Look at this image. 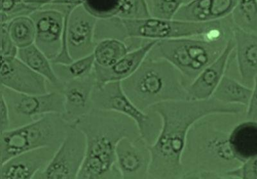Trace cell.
I'll return each instance as SVG.
<instances>
[{
    "label": "cell",
    "instance_id": "6da1fadb",
    "mask_svg": "<svg viewBox=\"0 0 257 179\" xmlns=\"http://www.w3.org/2000/svg\"><path fill=\"white\" fill-rule=\"evenodd\" d=\"M246 107L229 104L214 98L206 100H181L158 103L148 112L162 120L159 134L150 146L151 162L149 178H182V164L188 134L197 121L212 114L242 116Z\"/></svg>",
    "mask_w": 257,
    "mask_h": 179
},
{
    "label": "cell",
    "instance_id": "7a4b0ae2",
    "mask_svg": "<svg viewBox=\"0 0 257 179\" xmlns=\"http://www.w3.org/2000/svg\"><path fill=\"white\" fill-rule=\"evenodd\" d=\"M84 134L86 152L79 179H121L116 151L125 138L140 136L132 118L115 112L93 108L74 124Z\"/></svg>",
    "mask_w": 257,
    "mask_h": 179
},
{
    "label": "cell",
    "instance_id": "3957f363",
    "mask_svg": "<svg viewBox=\"0 0 257 179\" xmlns=\"http://www.w3.org/2000/svg\"><path fill=\"white\" fill-rule=\"evenodd\" d=\"M224 116L204 117L190 128L183 154V176L206 171L223 174L228 178L227 172L242 164L236 159L229 143V134L235 124H222Z\"/></svg>",
    "mask_w": 257,
    "mask_h": 179
},
{
    "label": "cell",
    "instance_id": "277c9868",
    "mask_svg": "<svg viewBox=\"0 0 257 179\" xmlns=\"http://www.w3.org/2000/svg\"><path fill=\"white\" fill-rule=\"evenodd\" d=\"M121 84L128 98L144 112L158 103L189 100L180 71L165 60L149 54L139 70Z\"/></svg>",
    "mask_w": 257,
    "mask_h": 179
},
{
    "label": "cell",
    "instance_id": "5b68a950",
    "mask_svg": "<svg viewBox=\"0 0 257 179\" xmlns=\"http://www.w3.org/2000/svg\"><path fill=\"white\" fill-rule=\"evenodd\" d=\"M232 31L220 36L158 41L149 55L165 60L175 66L188 86L221 54L233 36Z\"/></svg>",
    "mask_w": 257,
    "mask_h": 179
},
{
    "label": "cell",
    "instance_id": "8992f818",
    "mask_svg": "<svg viewBox=\"0 0 257 179\" xmlns=\"http://www.w3.org/2000/svg\"><path fill=\"white\" fill-rule=\"evenodd\" d=\"M72 126L61 114H53L1 132V164L16 156L34 149H57Z\"/></svg>",
    "mask_w": 257,
    "mask_h": 179
},
{
    "label": "cell",
    "instance_id": "52a82bcc",
    "mask_svg": "<svg viewBox=\"0 0 257 179\" xmlns=\"http://www.w3.org/2000/svg\"><path fill=\"white\" fill-rule=\"evenodd\" d=\"M121 20L127 36V40L137 38L160 41L219 36L230 30L233 26L231 16L222 20L205 22L164 20L153 17Z\"/></svg>",
    "mask_w": 257,
    "mask_h": 179
},
{
    "label": "cell",
    "instance_id": "ba28073f",
    "mask_svg": "<svg viewBox=\"0 0 257 179\" xmlns=\"http://www.w3.org/2000/svg\"><path fill=\"white\" fill-rule=\"evenodd\" d=\"M92 100L93 108L115 112L132 118L140 134L149 146L157 140L162 127L160 117L152 112H144L138 108L126 95L121 82L95 86Z\"/></svg>",
    "mask_w": 257,
    "mask_h": 179
},
{
    "label": "cell",
    "instance_id": "9c48e42d",
    "mask_svg": "<svg viewBox=\"0 0 257 179\" xmlns=\"http://www.w3.org/2000/svg\"><path fill=\"white\" fill-rule=\"evenodd\" d=\"M0 92L9 110L10 130L26 125L46 114L63 113L64 96L60 91L28 94L18 92L1 86Z\"/></svg>",
    "mask_w": 257,
    "mask_h": 179
},
{
    "label": "cell",
    "instance_id": "30bf717a",
    "mask_svg": "<svg viewBox=\"0 0 257 179\" xmlns=\"http://www.w3.org/2000/svg\"><path fill=\"white\" fill-rule=\"evenodd\" d=\"M98 19L83 6H77L69 16L60 54L52 63L69 64L73 60L93 54L95 47V30Z\"/></svg>",
    "mask_w": 257,
    "mask_h": 179
},
{
    "label": "cell",
    "instance_id": "8fae6325",
    "mask_svg": "<svg viewBox=\"0 0 257 179\" xmlns=\"http://www.w3.org/2000/svg\"><path fill=\"white\" fill-rule=\"evenodd\" d=\"M86 152V138L72 125L49 164L34 179L77 178Z\"/></svg>",
    "mask_w": 257,
    "mask_h": 179
},
{
    "label": "cell",
    "instance_id": "7c38bea8",
    "mask_svg": "<svg viewBox=\"0 0 257 179\" xmlns=\"http://www.w3.org/2000/svg\"><path fill=\"white\" fill-rule=\"evenodd\" d=\"M75 8H76L66 6L62 12L48 4L30 15L36 26L34 44L51 62L62 52L69 16Z\"/></svg>",
    "mask_w": 257,
    "mask_h": 179
},
{
    "label": "cell",
    "instance_id": "4fadbf2b",
    "mask_svg": "<svg viewBox=\"0 0 257 179\" xmlns=\"http://www.w3.org/2000/svg\"><path fill=\"white\" fill-rule=\"evenodd\" d=\"M151 162L150 146L141 135L119 142L116 165L121 179H148Z\"/></svg>",
    "mask_w": 257,
    "mask_h": 179
},
{
    "label": "cell",
    "instance_id": "5bb4252c",
    "mask_svg": "<svg viewBox=\"0 0 257 179\" xmlns=\"http://www.w3.org/2000/svg\"><path fill=\"white\" fill-rule=\"evenodd\" d=\"M1 86L18 92L43 94L50 91L44 77L34 72L18 57L2 58Z\"/></svg>",
    "mask_w": 257,
    "mask_h": 179
},
{
    "label": "cell",
    "instance_id": "9a60e30c",
    "mask_svg": "<svg viewBox=\"0 0 257 179\" xmlns=\"http://www.w3.org/2000/svg\"><path fill=\"white\" fill-rule=\"evenodd\" d=\"M96 86L95 74L82 79L64 82L61 92L64 96L62 116L68 122L74 124L93 109L92 96Z\"/></svg>",
    "mask_w": 257,
    "mask_h": 179
},
{
    "label": "cell",
    "instance_id": "2e32d148",
    "mask_svg": "<svg viewBox=\"0 0 257 179\" xmlns=\"http://www.w3.org/2000/svg\"><path fill=\"white\" fill-rule=\"evenodd\" d=\"M235 49L233 36L228 41L223 52L213 63L201 71L187 87L189 100H206L213 93L226 74L231 54Z\"/></svg>",
    "mask_w": 257,
    "mask_h": 179
},
{
    "label": "cell",
    "instance_id": "e0dca14e",
    "mask_svg": "<svg viewBox=\"0 0 257 179\" xmlns=\"http://www.w3.org/2000/svg\"><path fill=\"white\" fill-rule=\"evenodd\" d=\"M56 150L37 148L11 158L1 164L0 179H34L49 164Z\"/></svg>",
    "mask_w": 257,
    "mask_h": 179
},
{
    "label": "cell",
    "instance_id": "ac0fdd59",
    "mask_svg": "<svg viewBox=\"0 0 257 179\" xmlns=\"http://www.w3.org/2000/svg\"><path fill=\"white\" fill-rule=\"evenodd\" d=\"M157 40H149L141 46L128 52L113 66L109 68L95 66L96 86L113 82H121L127 79L139 70Z\"/></svg>",
    "mask_w": 257,
    "mask_h": 179
},
{
    "label": "cell",
    "instance_id": "d6986e66",
    "mask_svg": "<svg viewBox=\"0 0 257 179\" xmlns=\"http://www.w3.org/2000/svg\"><path fill=\"white\" fill-rule=\"evenodd\" d=\"M235 56L241 81L253 86L257 76V34L233 27Z\"/></svg>",
    "mask_w": 257,
    "mask_h": 179
},
{
    "label": "cell",
    "instance_id": "ffe728a7",
    "mask_svg": "<svg viewBox=\"0 0 257 179\" xmlns=\"http://www.w3.org/2000/svg\"><path fill=\"white\" fill-rule=\"evenodd\" d=\"M237 0H192L177 12L174 19L195 22L226 19L232 14Z\"/></svg>",
    "mask_w": 257,
    "mask_h": 179
},
{
    "label": "cell",
    "instance_id": "44dd1931",
    "mask_svg": "<svg viewBox=\"0 0 257 179\" xmlns=\"http://www.w3.org/2000/svg\"><path fill=\"white\" fill-rule=\"evenodd\" d=\"M229 143L236 159L241 164L257 159V121L244 120L233 126Z\"/></svg>",
    "mask_w": 257,
    "mask_h": 179
},
{
    "label": "cell",
    "instance_id": "7402d4cb",
    "mask_svg": "<svg viewBox=\"0 0 257 179\" xmlns=\"http://www.w3.org/2000/svg\"><path fill=\"white\" fill-rule=\"evenodd\" d=\"M17 57L32 70L47 80L50 91L61 92L63 84L55 73L51 60L35 44L19 49Z\"/></svg>",
    "mask_w": 257,
    "mask_h": 179
},
{
    "label": "cell",
    "instance_id": "603a6c76",
    "mask_svg": "<svg viewBox=\"0 0 257 179\" xmlns=\"http://www.w3.org/2000/svg\"><path fill=\"white\" fill-rule=\"evenodd\" d=\"M252 88L229 76L225 74L213 93L215 100L229 104L248 105Z\"/></svg>",
    "mask_w": 257,
    "mask_h": 179
},
{
    "label": "cell",
    "instance_id": "cb8c5ba5",
    "mask_svg": "<svg viewBox=\"0 0 257 179\" xmlns=\"http://www.w3.org/2000/svg\"><path fill=\"white\" fill-rule=\"evenodd\" d=\"M132 51L124 41L107 38L96 42L93 54L95 65L109 68Z\"/></svg>",
    "mask_w": 257,
    "mask_h": 179
},
{
    "label": "cell",
    "instance_id": "d4e9b609",
    "mask_svg": "<svg viewBox=\"0 0 257 179\" xmlns=\"http://www.w3.org/2000/svg\"><path fill=\"white\" fill-rule=\"evenodd\" d=\"M55 73L62 84L72 80L82 79L92 74L95 70L93 54L73 60L69 64L52 63Z\"/></svg>",
    "mask_w": 257,
    "mask_h": 179
},
{
    "label": "cell",
    "instance_id": "484cf974",
    "mask_svg": "<svg viewBox=\"0 0 257 179\" xmlns=\"http://www.w3.org/2000/svg\"><path fill=\"white\" fill-rule=\"evenodd\" d=\"M1 24L7 27L18 49L28 47L35 42L36 26L31 16H20L8 24Z\"/></svg>",
    "mask_w": 257,
    "mask_h": 179
},
{
    "label": "cell",
    "instance_id": "4316f807",
    "mask_svg": "<svg viewBox=\"0 0 257 179\" xmlns=\"http://www.w3.org/2000/svg\"><path fill=\"white\" fill-rule=\"evenodd\" d=\"M231 18L234 26L257 34V0H237Z\"/></svg>",
    "mask_w": 257,
    "mask_h": 179
},
{
    "label": "cell",
    "instance_id": "83f0119b",
    "mask_svg": "<svg viewBox=\"0 0 257 179\" xmlns=\"http://www.w3.org/2000/svg\"><path fill=\"white\" fill-rule=\"evenodd\" d=\"M123 0H83L84 8L98 20L117 18Z\"/></svg>",
    "mask_w": 257,
    "mask_h": 179
},
{
    "label": "cell",
    "instance_id": "f1b7e54d",
    "mask_svg": "<svg viewBox=\"0 0 257 179\" xmlns=\"http://www.w3.org/2000/svg\"><path fill=\"white\" fill-rule=\"evenodd\" d=\"M192 0H146L151 17L173 20L181 8Z\"/></svg>",
    "mask_w": 257,
    "mask_h": 179
},
{
    "label": "cell",
    "instance_id": "f546056e",
    "mask_svg": "<svg viewBox=\"0 0 257 179\" xmlns=\"http://www.w3.org/2000/svg\"><path fill=\"white\" fill-rule=\"evenodd\" d=\"M38 9L25 0H1V24L20 16H30Z\"/></svg>",
    "mask_w": 257,
    "mask_h": 179
},
{
    "label": "cell",
    "instance_id": "4dcf8cb0",
    "mask_svg": "<svg viewBox=\"0 0 257 179\" xmlns=\"http://www.w3.org/2000/svg\"><path fill=\"white\" fill-rule=\"evenodd\" d=\"M151 17L146 0H123L118 17L135 20Z\"/></svg>",
    "mask_w": 257,
    "mask_h": 179
},
{
    "label": "cell",
    "instance_id": "1f68e13d",
    "mask_svg": "<svg viewBox=\"0 0 257 179\" xmlns=\"http://www.w3.org/2000/svg\"><path fill=\"white\" fill-rule=\"evenodd\" d=\"M226 175L228 178L257 179V159L242 164Z\"/></svg>",
    "mask_w": 257,
    "mask_h": 179
},
{
    "label": "cell",
    "instance_id": "d6a6232c",
    "mask_svg": "<svg viewBox=\"0 0 257 179\" xmlns=\"http://www.w3.org/2000/svg\"><path fill=\"white\" fill-rule=\"evenodd\" d=\"M1 36V56L2 58H15L17 57L18 48L11 38L8 28L4 25L0 26Z\"/></svg>",
    "mask_w": 257,
    "mask_h": 179
},
{
    "label": "cell",
    "instance_id": "836d02e7",
    "mask_svg": "<svg viewBox=\"0 0 257 179\" xmlns=\"http://www.w3.org/2000/svg\"><path fill=\"white\" fill-rule=\"evenodd\" d=\"M245 119L257 121V76L254 78L251 98L245 110Z\"/></svg>",
    "mask_w": 257,
    "mask_h": 179
},
{
    "label": "cell",
    "instance_id": "e575fe53",
    "mask_svg": "<svg viewBox=\"0 0 257 179\" xmlns=\"http://www.w3.org/2000/svg\"><path fill=\"white\" fill-rule=\"evenodd\" d=\"M0 98V132H3L10 130L11 119L8 105L3 97Z\"/></svg>",
    "mask_w": 257,
    "mask_h": 179
},
{
    "label": "cell",
    "instance_id": "d590c367",
    "mask_svg": "<svg viewBox=\"0 0 257 179\" xmlns=\"http://www.w3.org/2000/svg\"><path fill=\"white\" fill-rule=\"evenodd\" d=\"M55 0H26L27 3L32 4L35 6L36 8H40L47 4L52 3Z\"/></svg>",
    "mask_w": 257,
    "mask_h": 179
},
{
    "label": "cell",
    "instance_id": "8d00e7d4",
    "mask_svg": "<svg viewBox=\"0 0 257 179\" xmlns=\"http://www.w3.org/2000/svg\"><path fill=\"white\" fill-rule=\"evenodd\" d=\"M25 1H26V0H25Z\"/></svg>",
    "mask_w": 257,
    "mask_h": 179
}]
</instances>
